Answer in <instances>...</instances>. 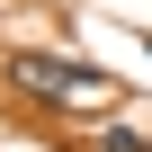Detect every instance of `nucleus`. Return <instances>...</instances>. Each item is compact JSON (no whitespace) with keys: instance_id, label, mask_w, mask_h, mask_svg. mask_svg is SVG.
Instances as JSON below:
<instances>
[{"instance_id":"nucleus-1","label":"nucleus","mask_w":152,"mask_h":152,"mask_svg":"<svg viewBox=\"0 0 152 152\" xmlns=\"http://www.w3.org/2000/svg\"><path fill=\"white\" fill-rule=\"evenodd\" d=\"M9 81H18L27 99H45V107H116V99H125L107 72L72 63V54H18V63H9Z\"/></svg>"},{"instance_id":"nucleus-2","label":"nucleus","mask_w":152,"mask_h":152,"mask_svg":"<svg viewBox=\"0 0 152 152\" xmlns=\"http://www.w3.org/2000/svg\"><path fill=\"white\" fill-rule=\"evenodd\" d=\"M99 152H152V134H134V125H99Z\"/></svg>"}]
</instances>
